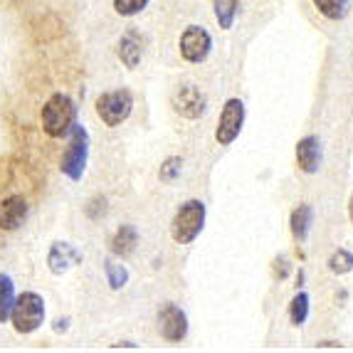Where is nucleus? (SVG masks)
<instances>
[{
	"mask_svg": "<svg viewBox=\"0 0 353 353\" xmlns=\"http://www.w3.org/2000/svg\"><path fill=\"white\" fill-rule=\"evenodd\" d=\"M151 0H114V10L124 18H131V15H139L141 10H146V6Z\"/></svg>",
	"mask_w": 353,
	"mask_h": 353,
	"instance_id": "obj_22",
	"label": "nucleus"
},
{
	"mask_svg": "<svg viewBox=\"0 0 353 353\" xmlns=\"http://www.w3.org/2000/svg\"><path fill=\"white\" fill-rule=\"evenodd\" d=\"M82 265V252L70 245V242H52V248H50L48 254V267L52 274H67L72 267Z\"/></svg>",
	"mask_w": 353,
	"mask_h": 353,
	"instance_id": "obj_10",
	"label": "nucleus"
},
{
	"mask_svg": "<svg viewBox=\"0 0 353 353\" xmlns=\"http://www.w3.org/2000/svg\"><path fill=\"white\" fill-rule=\"evenodd\" d=\"M319 348H341V343H331V341H326V343H319Z\"/></svg>",
	"mask_w": 353,
	"mask_h": 353,
	"instance_id": "obj_27",
	"label": "nucleus"
},
{
	"mask_svg": "<svg viewBox=\"0 0 353 353\" xmlns=\"http://www.w3.org/2000/svg\"><path fill=\"white\" fill-rule=\"evenodd\" d=\"M296 165L304 173H316L321 168V141L316 136H304L296 143Z\"/></svg>",
	"mask_w": 353,
	"mask_h": 353,
	"instance_id": "obj_12",
	"label": "nucleus"
},
{
	"mask_svg": "<svg viewBox=\"0 0 353 353\" xmlns=\"http://www.w3.org/2000/svg\"><path fill=\"white\" fill-rule=\"evenodd\" d=\"M134 112V97L129 89H114V92H104L97 99V114L106 126H121Z\"/></svg>",
	"mask_w": 353,
	"mask_h": 353,
	"instance_id": "obj_5",
	"label": "nucleus"
},
{
	"mask_svg": "<svg viewBox=\"0 0 353 353\" xmlns=\"http://www.w3.org/2000/svg\"><path fill=\"white\" fill-rule=\"evenodd\" d=\"M136 245H139V232H136V228L134 225H121L112 240V252L124 259L134 252Z\"/></svg>",
	"mask_w": 353,
	"mask_h": 353,
	"instance_id": "obj_15",
	"label": "nucleus"
},
{
	"mask_svg": "<svg viewBox=\"0 0 353 353\" xmlns=\"http://www.w3.org/2000/svg\"><path fill=\"white\" fill-rule=\"evenodd\" d=\"M272 270H274V277H277V279H287V274H289V270H292V265H289V259L282 254V257L274 259Z\"/></svg>",
	"mask_w": 353,
	"mask_h": 353,
	"instance_id": "obj_25",
	"label": "nucleus"
},
{
	"mask_svg": "<svg viewBox=\"0 0 353 353\" xmlns=\"http://www.w3.org/2000/svg\"><path fill=\"white\" fill-rule=\"evenodd\" d=\"M242 124H245V104L242 99H228L220 114L218 129H215V141L220 146H230L235 143V139L240 136Z\"/></svg>",
	"mask_w": 353,
	"mask_h": 353,
	"instance_id": "obj_6",
	"label": "nucleus"
},
{
	"mask_svg": "<svg viewBox=\"0 0 353 353\" xmlns=\"http://www.w3.org/2000/svg\"><path fill=\"white\" fill-rule=\"evenodd\" d=\"M205 228V203L203 201H185L173 215L171 237L178 245H190Z\"/></svg>",
	"mask_w": 353,
	"mask_h": 353,
	"instance_id": "obj_2",
	"label": "nucleus"
},
{
	"mask_svg": "<svg viewBox=\"0 0 353 353\" xmlns=\"http://www.w3.org/2000/svg\"><path fill=\"white\" fill-rule=\"evenodd\" d=\"M77 124V106L67 94L57 92L48 99V104L42 106V131L50 139H62L72 131Z\"/></svg>",
	"mask_w": 353,
	"mask_h": 353,
	"instance_id": "obj_1",
	"label": "nucleus"
},
{
	"mask_svg": "<svg viewBox=\"0 0 353 353\" xmlns=\"http://www.w3.org/2000/svg\"><path fill=\"white\" fill-rule=\"evenodd\" d=\"M181 171H183V159H178V156H171V159H165L163 165H161L159 178L163 183H173L178 176H181Z\"/></svg>",
	"mask_w": 353,
	"mask_h": 353,
	"instance_id": "obj_23",
	"label": "nucleus"
},
{
	"mask_svg": "<svg viewBox=\"0 0 353 353\" xmlns=\"http://www.w3.org/2000/svg\"><path fill=\"white\" fill-rule=\"evenodd\" d=\"M12 304H15V284L8 274H0V324L10 319Z\"/></svg>",
	"mask_w": 353,
	"mask_h": 353,
	"instance_id": "obj_17",
	"label": "nucleus"
},
{
	"mask_svg": "<svg viewBox=\"0 0 353 353\" xmlns=\"http://www.w3.org/2000/svg\"><path fill=\"white\" fill-rule=\"evenodd\" d=\"M348 218H351V223H353V195H351V201H348Z\"/></svg>",
	"mask_w": 353,
	"mask_h": 353,
	"instance_id": "obj_28",
	"label": "nucleus"
},
{
	"mask_svg": "<svg viewBox=\"0 0 353 353\" xmlns=\"http://www.w3.org/2000/svg\"><path fill=\"white\" fill-rule=\"evenodd\" d=\"M212 50V37L205 28L201 25H188L181 35V54L185 62H193V65H201L205 62L208 54Z\"/></svg>",
	"mask_w": 353,
	"mask_h": 353,
	"instance_id": "obj_7",
	"label": "nucleus"
},
{
	"mask_svg": "<svg viewBox=\"0 0 353 353\" xmlns=\"http://www.w3.org/2000/svg\"><path fill=\"white\" fill-rule=\"evenodd\" d=\"M12 329L18 334H32L45 324V299L35 292H23L15 296V304L10 309Z\"/></svg>",
	"mask_w": 353,
	"mask_h": 353,
	"instance_id": "obj_3",
	"label": "nucleus"
},
{
	"mask_svg": "<svg viewBox=\"0 0 353 353\" xmlns=\"http://www.w3.org/2000/svg\"><path fill=\"white\" fill-rule=\"evenodd\" d=\"M329 270L334 272V274H339V277L353 272V252H348L346 248H339L329 257Z\"/></svg>",
	"mask_w": 353,
	"mask_h": 353,
	"instance_id": "obj_21",
	"label": "nucleus"
},
{
	"mask_svg": "<svg viewBox=\"0 0 353 353\" xmlns=\"http://www.w3.org/2000/svg\"><path fill=\"white\" fill-rule=\"evenodd\" d=\"M159 331L165 341L178 343L188 336V316L181 306L176 304H165L159 312Z\"/></svg>",
	"mask_w": 353,
	"mask_h": 353,
	"instance_id": "obj_9",
	"label": "nucleus"
},
{
	"mask_svg": "<svg viewBox=\"0 0 353 353\" xmlns=\"http://www.w3.org/2000/svg\"><path fill=\"white\" fill-rule=\"evenodd\" d=\"M28 201H25L23 195H10L6 201L0 203V230H18L20 225L25 223L28 218Z\"/></svg>",
	"mask_w": 353,
	"mask_h": 353,
	"instance_id": "obj_11",
	"label": "nucleus"
},
{
	"mask_svg": "<svg viewBox=\"0 0 353 353\" xmlns=\"http://www.w3.org/2000/svg\"><path fill=\"white\" fill-rule=\"evenodd\" d=\"M314 8L329 20H343L351 10V0H314Z\"/></svg>",
	"mask_w": 353,
	"mask_h": 353,
	"instance_id": "obj_16",
	"label": "nucleus"
},
{
	"mask_svg": "<svg viewBox=\"0 0 353 353\" xmlns=\"http://www.w3.org/2000/svg\"><path fill=\"white\" fill-rule=\"evenodd\" d=\"M289 319H292V324L301 326L309 319V294L306 292H296L292 304H289Z\"/></svg>",
	"mask_w": 353,
	"mask_h": 353,
	"instance_id": "obj_20",
	"label": "nucleus"
},
{
	"mask_svg": "<svg viewBox=\"0 0 353 353\" xmlns=\"http://www.w3.org/2000/svg\"><path fill=\"white\" fill-rule=\"evenodd\" d=\"M117 54H119V59L124 62V67H129V70H136V67H139V62H141V57H143L141 37L136 35V32H126V35L119 40Z\"/></svg>",
	"mask_w": 353,
	"mask_h": 353,
	"instance_id": "obj_13",
	"label": "nucleus"
},
{
	"mask_svg": "<svg viewBox=\"0 0 353 353\" xmlns=\"http://www.w3.org/2000/svg\"><path fill=\"white\" fill-rule=\"evenodd\" d=\"M67 324H70V319H57L54 321V331H67Z\"/></svg>",
	"mask_w": 353,
	"mask_h": 353,
	"instance_id": "obj_26",
	"label": "nucleus"
},
{
	"mask_svg": "<svg viewBox=\"0 0 353 353\" xmlns=\"http://www.w3.org/2000/svg\"><path fill=\"white\" fill-rule=\"evenodd\" d=\"M237 8H240L237 0H215V18H218L220 28L223 30L232 28V23L237 18Z\"/></svg>",
	"mask_w": 353,
	"mask_h": 353,
	"instance_id": "obj_19",
	"label": "nucleus"
},
{
	"mask_svg": "<svg viewBox=\"0 0 353 353\" xmlns=\"http://www.w3.org/2000/svg\"><path fill=\"white\" fill-rule=\"evenodd\" d=\"M104 212H106V198L97 195L94 201H92V203L87 205V215H89L92 220H99L101 215H104Z\"/></svg>",
	"mask_w": 353,
	"mask_h": 353,
	"instance_id": "obj_24",
	"label": "nucleus"
},
{
	"mask_svg": "<svg viewBox=\"0 0 353 353\" xmlns=\"http://www.w3.org/2000/svg\"><path fill=\"white\" fill-rule=\"evenodd\" d=\"M70 134V146H67L65 156L59 161V171L65 173L70 181H82L89 161V131L82 124H74Z\"/></svg>",
	"mask_w": 353,
	"mask_h": 353,
	"instance_id": "obj_4",
	"label": "nucleus"
},
{
	"mask_svg": "<svg viewBox=\"0 0 353 353\" xmlns=\"http://www.w3.org/2000/svg\"><path fill=\"white\" fill-rule=\"evenodd\" d=\"M104 272H106V282H109V287H112L114 292H119V289H124L126 284H129V270H126L124 265L114 262V259H106Z\"/></svg>",
	"mask_w": 353,
	"mask_h": 353,
	"instance_id": "obj_18",
	"label": "nucleus"
},
{
	"mask_svg": "<svg viewBox=\"0 0 353 353\" xmlns=\"http://www.w3.org/2000/svg\"><path fill=\"white\" fill-rule=\"evenodd\" d=\"M312 223H314V210L312 205H299L292 210V218H289V228H292V235L294 240L299 242H306L309 240V230H312Z\"/></svg>",
	"mask_w": 353,
	"mask_h": 353,
	"instance_id": "obj_14",
	"label": "nucleus"
},
{
	"mask_svg": "<svg viewBox=\"0 0 353 353\" xmlns=\"http://www.w3.org/2000/svg\"><path fill=\"white\" fill-rule=\"evenodd\" d=\"M173 109L183 119H201L208 109V97L195 84H183L173 94Z\"/></svg>",
	"mask_w": 353,
	"mask_h": 353,
	"instance_id": "obj_8",
	"label": "nucleus"
}]
</instances>
